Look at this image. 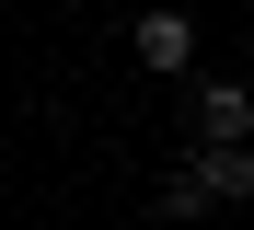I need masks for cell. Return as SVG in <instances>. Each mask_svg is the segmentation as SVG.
Wrapping results in <instances>:
<instances>
[{
  "label": "cell",
  "mask_w": 254,
  "mask_h": 230,
  "mask_svg": "<svg viewBox=\"0 0 254 230\" xmlns=\"http://www.w3.org/2000/svg\"><path fill=\"white\" fill-rule=\"evenodd\" d=\"M185 138H196V150H254V81L196 69L185 81Z\"/></svg>",
  "instance_id": "6da1fadb"
},
{
  "label": "cell",
  "mask_w": 254,
  "mask_h": 230,
  "mask_svg": "<svg viewBox=\"0 0 254 230\" xmlns=\"http://www.w3.org/2000/svg\"><path fill=\"white\" fill-rule=\"evenodd\" d=\"M150 207L162 219H208V207H231V184H220V150H196V161H174L150 184Z\"/></svg>",
  "instance_id": "7a4b0ae2"
},
{
  "label": "cell",
  "mask_w": 254,
  "mask_h": 230,
  "mask_svg": "<svg viewBox=\"0 0 254 230\" xmlns=\"http://www.w3.org/2000/svg\"><path fill=\"white\" fill-rule=\"evenodd\" d=\"M127 46H139V69L196 81V23H185V12H139V23H127Z\"/></svg>",
  "instance_id": "3957f363"
}]
</instances>
